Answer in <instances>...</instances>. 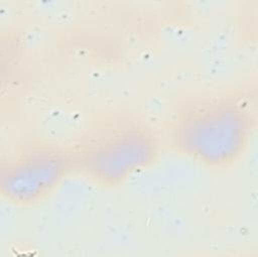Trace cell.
Segmentation results:
<instances>
[{
  "label": "cell",
  "mask_w": 258,
  "mask_h": 257,
  "mask_svg": "<svg viewBox=\"0 0 258 257\" xmlns=\"http://www.w3.org/2000/svg\"><path fill=\"white\" fill-rule=\"evenodd\" d=\"M255 127V105L248 93L203 90L173 104L162 137L179 155L207 168L224 169L246 152Z\"/></svg>",
  "instance_id": "obj_1"
},
{
  "label": "cell",
  "mask_w": 258,
  "mask_h": 257,
  "mask_svg": "<svg viewBox=\"0 0 258 257\" xmlns=\"http://www.w3.org/2000/svg\"><path fill=\"white\" fill-rule=\"evenodd\" d=\"M73 172L70 146L48 141L28 142L2 159L0 192L12 205L34 206L54 194Z\"/></svg>",
  "instance_id": "obj_3"
},
{
  "label": "cell",
  "mask_w": 258,
  "mask_h": 257,
  "mask_svg": "<svg viewBox=\"0 0 258 257\" xmlns=\"http://www.w3.org/2000/svg\"><path fill=\"white\" fill-rule=\"evenodd\" d=\"M162 139L152 122L139 113L107 112L70 145L74 172L102 186H118L158 161Z\"/></svg>",
  "instance_id": "obj_2"
}]
</instances>
